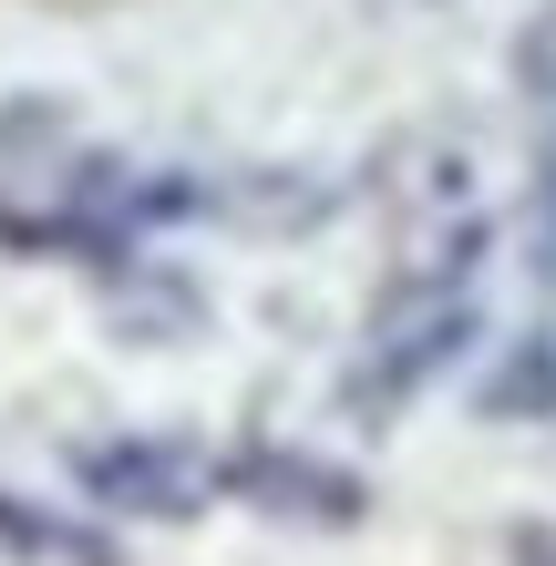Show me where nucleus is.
<instances>
[{"label":"nucleus","instance_id":"f257e3e1","mask_svg":"<svg viewBox=\"0 0 556 566\" xmlns=\"http://www.w3.org/2000/svg\"><path fill=\"white\" fill-rule=\"evenodd\" d=\"M83 484L104 494V505H135V515H186V494H196V474L176 453H93Z\"/></svg>","mask_w":556,"mask_h":566},{"label":"nucleus","instance_id":"f03ea898","mask_svg":"<svg viewBox=\"0 0 556 566\" xmlns=\"http://www.w3.org/2000/svg\"><path fill=\"white\" fill-rule=\"evenodd\" d=\"M515 83H526V93H556V11L526 21V42H515Z\"/></svg>","mask_w":556,"mask_h":566}]
</instances>
